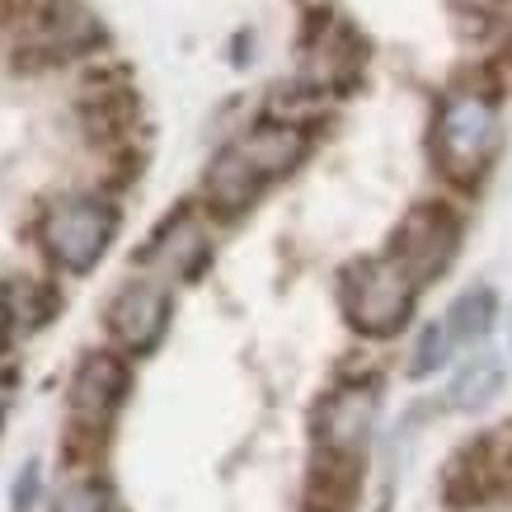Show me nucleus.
Here are the masks:
<instances>
[{
	"label": "nucleus",
	"mask_w": 512,
	"mask_h": 512,
	"mask_svg": "<svg viewBox=\"0 0 512 512\" xmlns=\"http://www.w3.org/2000/svg\"><path fill=\"white\" fill-rule=\"evenodd\" d=\"M498 109L489 94L475 90H456L437 113L433 127V165L437 174L456 188H475L489 174L498 156Z\"/></svg>",
	"instance_id": "f257e3e1"
},
{
	"label": "nucleus",
	"mask_w": 512,
	"mask_h": 512,
	"mask_svg": "<svg viewBox=\"0 0 512 512\" xmlns=\"http://www.w3.org/2000/svg\"><path fill=\"white\" fill-rule=\"evenodd\" d=\"M419 282L409 278L390 254L376 259H357L343 268L339 278V301H343V320L362 334V339H395L419 306Z\"/></svg>",
	"instance_id": "f03ea898"
},
{
	"label": "nucleus",
	"mask_w": 512,
	"mask_h": 512,
	"mask_svg": "<svg viewBox=\"0 0 512 512\" xmlns=\"http://www.w3.org/2000/svg\"><path fill=\"white\" fill-rule=\"evenodd\" d=\"M113 235H118V207L94 193H71V198L52 202L38 226L43 254L62 273H90L109 254Z\"/></svg>",
	"instance_id": "7ed1b4c3"
},
{
	"label": "nucleus",
	"mask_w": 512,
	"mask_h": 512,
	"mask_svg": "<svg viewBox=\"0 0 512 512\" xmlns=\"http://www.w3.org/2000/svg\"><path fill=\"white\" fill-rule=\"evenodd\" d=\"M456 249H461V217L451 212L447 202H419V207L395 226L386 254L419 282V287H428V282H437L451 268Z\"/></svg>",
	"instance_id": "20e7f679"
},
{
	"label": "nucleus",
	"mask_w": 512,
	"mask_h": 512,
	"mask_svg": "<svg viewBox=\"0 0 512 512\" xmlns=\"http://www.w3.org/2000/svg\"><path fill=\"white\" fill-rule=\"evenodd\" d=\"M170 315H174L170 287L156 278H137V282H123V287L109 296L104 329H109L113 348L123 357H146L160 348L165 329H170Z\"/></svg>",
	"instance_id": "39448f33"
},
{
	"label": "nucleus",
	"mask_w": 512,
	"mask_h": 512,
	"mask_svg": "<svg viewBox=\"0 0 512 512\" xmlns=\"http://www.w3.org/2000/svg\"><path fill=\"white\" fill-rule=\"evenodd\" d=\"M132 395V367L118 348H99V353H85L71 372V390H66V404H71V419L80 423H104L113 428L118 409Z\"/></svg>",
	"instance_id": "423d86ee"
},
{
	"label": "nucleus",
	"mask_w": 512,
	"mask_h": 512,
	"mask_svg": "<svg viewBox=\"0 0 512 512\" xmlns=\"http://www.w3.org/2000/svg\"><path fill=\"white\" fill-rule=\"evenodd\" d=\"M372 423H376V381H367V386H339L315 404L311 437H315V447L367 451L372 447Z\"/></svg>",
	"instance_id": "0eeeda50"
},
{
	"label": "nucleus",
	"mask_w": 512,
	"mask_h": 512,
	"mask_svg": "<svg viewBox=\"0 0 512 512\" xmlns=\"http://www.w3.org/2000/svg\"><path fill=\"white\" fill-rule=\"evenodd\" d=\"M362 480H367V451L315 447L301 508L306 512H357L362 503Z\"/></svg>",
	"instance_id": "6e6552de"
},
{
	"label": "nucleus",
	"mask_w": 512,
	"mask_h": 512,
	"mask_svg": "<svg viewBox=\"0 0 512 512\" xmlns=\"http://www.w3.org/2000/svg\"><path fill=\"white\" fill-rule=\"evenodd\" d=\"M141 264L165 273V278H179V282L202 278V268L212 264V240L202 231V221L193 217V207H179V212L146 240Z\"/></svg>",
	"instance_id": "1a4fd4ad"
},
{
	"label": "nucleus",
	"mask_w": 512,
	"mask_h": 512,
	"mask_svg": "<svg viewBox=\"0 0 512 512\" xmlns=\"http://www.w3.org/2000/svg\"><path fill=\"white\" fill-rule=\"evenodd\" d=\"M99 38H104V29L80 0H33L29 5V43L43 57L62 62V57L90 52Z\"/></svg>",
	"instance_id": "9d476101"
},
{
	"label": "nucleus",
	"mask_w": 512,
	"mask_h": 512,
	"mask_svg": "<svg viewBox=\"0 0 512 512\" xmlns=\"http://www.w3.org/2000/svg\"><path fill=\"white\" fill-rule=\"evenodd\" d=\"M264 188H268V179L249 165V156L235 146V141L226 151H217V160H212L207 174H202V202H207V212L221 221L245 217L249 207L259 202Z\"/></svg>",
	"instance_id": "9b49d317"
},
{
	"label": "nucleus",
	"mask_w": 512,
	"mask_h": 512,
	"mask_svg": "<svg viewBox=\"0 0 512 512\" xmlns=\"http://www.w3.org/2000/svg\"><path fill=\"white\" fill-rule=\"evenodd\" d=\"M240 151L249 156V165L264 174L268 184L273 179H282V174H292L301 160H306V151H311V137H306V127L301 123H287V118H273V123H259L254 132H245V137L235 141Z\"/></svg>",
	"instance_id": "f8f14e48"
},
{
	"label": "nucleus",
	"mask_w": 512,
	"mask_h": 512,
	"mask_svg": "<svg viewBox=\"0 0 512 512\" xmlns=\"http://www.w3.org/2000/svg\"><path fill=\"white\" fill-rule=\"evenodd\" d=\"M62 311V296L52 292L47 282L15 278L0 287V325L10 334H33V329L52 325V315Z\"/></svg>",
	"instance_id": "ddd939ff"
},
{
	"label": "nucleus",
	"mask_w": 512,
	"mask_h": 512,
	"mask_svg": "<svg viewBox=\"0 0 512 512\" xmlns=\"http://www.w3.org/2000/svg\"><path fill=\"white\" fill-rule=\"evenodd\" d=\"M503 381H508V367H503V357H494V353L470 357L466 367L456 372V381H451V390H447V400H442V409H456V414H475V409H484V404H489L498 390H503Z\"/></svg>",
	"instance_id": "4468645a"
},
{
	"label": "nucleus",
	"mask_w": 512,
	"mask_h": 512,
	"mask_svg": "<svg viewBox=\"0 0 512 512\" xmlns=\"http://www.w3.org/2000/svg\"><path fill=\"white\" fill-rule=\"evenodd\" d=\"M498 320V296L489 292V287H470V292H461L456 301H451L447 311V339L451 343H484L489 339V329H494Z\"/></svg>",
	"instance_id": "2eb2a0df"
},
{
	"label": "nucleus",
	"mask_w": 512,
	"mask_h": 512,
	"mask_svg": "<svg viewBox=\"0 0 512 512\" xmlns=\"http://www.w3.org/2000/svg\"><path fill=\"white\" fill-rule=\"evenodd\" d=\"M104 451H109V428H104V423H80V419L66 423V437H62L66 466L94 470L104 461Z\"/></svg>",
	"instance_id": "dca6fc26"
},
{
	"label": "nucleus",
	"mask_w": 512,
	"mask_h": 512,
	"mask_svg": "<svg viewBox=\"0 0 512 512\" xmlns=\"http://www.w3.org/2000/svg\"><path fill=\"white\" fill-rule=\"evenodd\" d=\"M52 512H127V508H123V498L113 494L109 480H76L57 494V508Z\"/></svg>",
	"instance_id": "f3484780"
},
{
	"label": "nucleus",
	"mask_w": 512,
	"mask_h": 512,
	"mask_svg": "<svg viewBox=\"0 0 512 512\" xmlns=\"http://www.w3.org/2000/svg\"><path fill=\"white\" fill-rule=\"evenodd\" d=\"M447 353H451V339L442 325H428L414 343V357H409V376L423 381V376H433L437 367H447Z\"/></svg>",
	"instance_id": "a211bd4d"
},
{
	"label": "nucleus",
	"mask_w": 512,
	"mask_h": 512,
	"mask_svg": "<svg viewBox=\"0 0 512 512\" xmlns=\"http://www.w3.org/2000/svg\"><path fill=\"white\" fill-rule=\"evenodd\" d=\"M38 489H43V475H38V461H29V466L19 470V480H15V512L38 508Z\"/></svg>",
	"instance_id": "6ab92c4d"
},
{
	"label": "nucleus",
	"mask_w": 512,
	"mask_h": 512,
	"mask_svg": "<svg viewBox=\"0 0 512 512\" xmlns=\"http://www.w3.org/2000/svg\"><path fill=\"white\" fill-rule=\"evenodd\" d=\"M456 512H512V480H503L498 489H489L484 498H475V503H466Z\"/></svg>",
	"instance_id": "aec40b11"
},
{
	"label": "nucleus",
	"mask_w": 512,
	"mask_h": 512,
	"mask_svg": "<svg viewBox=\"0 0 512 512\" xmlns=\"http://www.w3.org/2000/svg\"><path fill=\"white\" fill-rule=\"evenodd\" d=\"M10 390H15V376L0 372V419H5V409H10Z\"/></svg>",
	"instance_id": "412c9836"
}]
</instances>
